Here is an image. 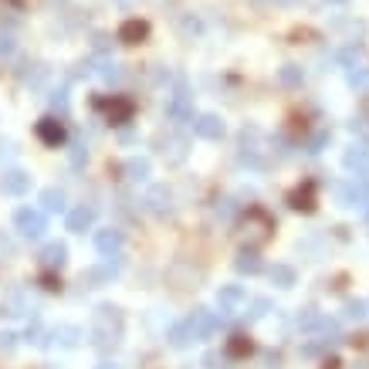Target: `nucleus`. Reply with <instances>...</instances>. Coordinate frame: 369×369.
Segmentation results:
<instances>
[{
  "label": "nucleus",
  "mask_w": 369,
  "mask_h": 369,
  "mask_svg": "<svg viewBox=\"0 0 369 369\" xmlns=\"http://www.w3.org/2000/svg\"><path fill=\"white\" fill-rule=\"evenodd\" d=\"M123 336V312L115 305H102L98 315H95V329H92V339L98 349H112Z\"/></svg>",
  "instance_id": "f257e3e1"
},
{
  "label": "nucleus",
  "mask_w": 369,
  "mask_h": 369,
  "mask_svg": "<svg viewBox=\"0 0 369 369\" xmlns=\"http://www.w3.org/2000/svg\"><path fill=\"white\" fill-rule=\"evenodd\" d=\"M14 227L21 237H28V241H38V237H45L47 231V214L45 210H38V207H21L14 214Z\"/></svg>",
  "instance_id": "f03ea898"
},
{
  "label": "nucleus",
  "mask_w": 369,
  "mask_h": 369,
  "mask_svg": "<svg viewBox=\"0 0 369 369\" xmlns=\"http://www.w3.org/2000/svg\"><path fill=\"white\" fill-rule=\"evenodd\" d=\"M339 203L342 207H353V210H366L369 207V180L353 176L349 183L339 186Z\"/></svg>",
  "instance_id": "7ed1b4c3"
},
{
  "label": "nucleus",
  "mask_w": 369,
  "mask_h": 369,
  "mask_svg": "<svg viewBox=\"0 0 369 369\" xmlns=\"http://www.w3.org/2000/svg\"><path fill=\"white\" fill-rule=\"evenodd\" d=\"M186 322H190L193 342H203V339H210L220 329L224 319H217V312H210V308H193V315H186Z\"/></svg>",
  "instance_id": "20e7f679"
},
{
  "label": "nucleus",
  "mask_w": 369,
  "mask_h": 369,
  "mask_svg": "<svg viewBox=\"0 0 369 369\" xmlns=\"http://www.w3.org/2000/svg\"><path fill=\"white\" fill-rule=\"evenodd\" d=\"M247 305V292L241 285H224L220 292H217V308L224 312V319H231V315H241Z\"/></svg>",
  "instance_id": "39448f33"
},
{
  "label": "nucleus",
  "mask_w": 369,
  "mask_h": 369,
  "mask_svg": "<svg viewBox=\"0 0 369 369\" xmlns=\"http://www.w3.org/2000/svg\"><path fill=\"white\" fill-rule=\"evenodd\" d=\"M28 190H31V173H24V169H4L0 173V193L24 197Z\"/></svg>",
  "instance_id": "423d86ee"
},
{
  "label": "nucleus",
  "mask_w": 369,
  "mask_h": 369,
  "mask_svg": "<svg viewBox=\"0 0 369 369\" xmlns=\"http://www.w3.org/2000/svg\"><path fill=\"white\" fill-rule=\"evenodd\" d=\"M166 119H173V123H190L193 119V95L190 92H173L166 98Z\"/></svg>",
  "instance_id": "0eeeda50"
},
{
  "label": "nucleus",
  "mask_w": 369,
  "mask_h": 369,
  "mask_svg": "<svg viewBox=\"0 0 369 369\" xmlns=\"http://www.w3.org/2000/svg\"><path fill=\"white\" fill-rule=\"evenodd\" d=\"M342 166L356 173V176H366L369 173V142H353L346 153H342Z\"/></svg>",
  "instance_id": "6e6552de"
},
{
  "label": "nucleus",
  "mask_w": 369,
  "mask_h": 369,
  "mask_svg": "<svg viewBox=\"0 0 369 369\" xmlns=\"http://www.w3.org/2000/svg\"><path fill=\"white\" fill-rule=\"evenodd\" d=\"M95 247H98L102 258H119V251H123V231H115V227L95 231Z\"/></svg>",
  "instance_id": "1a4fd4ad"
},
{
  "label": "nucleus",
  "mask_w": 369,
  "mask_h": 369,
  "mask_svg": "<svg viewBox=\"0 0 369 369\" xmlns=\"http://www.w3.org/2000/svg\"><path fill=\"white\" fill-rule=\"evenodd\" d=\"M193 132H197L200 139H210V142H217V139L227 132V125H224V119H220V115H210V112H207V115H197V119H193Z\"/></svg>",
  "instance_id": "9d476101"
},
{
  "label": "nucleus",
  "mask_w": 369,
  "mask_h": 369,
  "mask_svg": "<svg viewBox=\"0 0 369 369\" xmlns=\"http://www.w3.org/2000/svg\"><path fill=\"white\" fill-rule=\"evenodd\" d=\"M38 139H41L45 146H55V149H58L64 142V125L58 123L55 115H45V119L38 123Z\"/></svg>",
  "instance_id": "9b49d317"
},
{
  "label": "nucleus",
  "mask_w": 369,
  "mask_h": 369,
  "mask_svg": "<svg viewBox=\"0 0 369 369\" xmlns=\"http://www.w3.org/2000/svg\"><path fill=\"white\" fill-rule=\"evenodd\" d=\"M41 210L45 214H64L68 210V197L62 186H45L41 190Z\"/></svg>",
  "instance_id": "f8f14e48"
},
{
  "label": "nucleus",
  "mask_w": 369,
  "mask_h": 369,
  "mask_svg": "<svg viewBox=\"0 0 369 369\" xmlns=\"http://www.w3.org/2000/svg\"><path fill=\"white\" fill-rule=\"evenodd\" d=\"M234 268H237V275H258L264 264H261V254L254 251V247H244V251H237V258H234Z\"/></svg>",
  "instance_id": "ddd939ff"
},
{
  "label": "nucleus",
  "mask_w": 369,
  "mask_h": 369,
  "mask_svg": "<svg viewBox=\"0 0 369 369\" xmlns=\"http://www.w3.org/2000/svg\"><path fill=\"white\" fill-rule=\"evenodd\" d=\"M95 224V210L92 207H85V203H78L75 210H68V231L75 234H85L89 227Z\"/></svg>",
  "instance_id": "4468645a"
},
{
  "label": "nucleus",
  "mask_w": 369,
  "mask_h": 369,
  "mask_svg": "<svg viewBox=\"0 0 369 369\" xmlns=\"http://www.w3.org/2000/svg\"><path fill=\"white\" fill-rule=\"evenodd\" d=\"M102 108H108V119L115 125H123L132 119V102H129V98H119V95H112V102H102Z\"/></svg>",
  "instance_id": "2eb2a0df"
},
{
  "label": "nucleus",
  "mask_w": 369,
  "mask_h": 369,
  "mask_svg": "<svg viewBox=\"0 0 369 369\" xmlns=\"http://www.w3.org/2000/svg\"><path fill=\"white\" fill-rule=\"evenodd\" d=\"M125 176L132 180V183H146L149 180V173H153V166H149V159L146 156H132V159H125Z\"/></svg>",
  "instance_id": "dca6fc26"
},
{
  "label": "nucleus",
  "mask_w": 369,
  "mask_h": 369,
  "mask_svg": "<svg viewBox=\"0 0 369 369\" xmlns=\"http://www.w3.org/2000/svg\"><path fill=\"white\" fill-rule=\"evenodd\" d=\"M41 261H45V268H51V271L62 268V264L68 261V247H64L62 241H51V244L41 251Z\"/></svg>",
  "instance_id": "f3484780"
},
{
  "label": "nucleus",
  "mask_w": 369,
  "mask_h": 369,
  "mask_svg": "<svg viewBox=\"0 0 369 369\" xmlns=\"http://www.w3.org/2000/svg\"><path fill=\"white\" fill-rule=\"evenodd\" d=\"M166 339H169V346L173 349H186L190 342H193V332H190V322H176V325H169V332H166Z\"/></svg>",
  "instance_id": "a211bd4d"
},
{
  "label": "nucleus",
  "mask_w": 369,
  "mask_h": 369,
  "mask_svg": "<svg viewBox=\"0 0 369 369\" xmlns=\"http://www.w3.org/2000/svg\"><path fill=\"white\" fill-rule=\"evenodd\" d=\"M119 275V261H112V258H108L106 264H102V268H92V271H89V281H92L95 288H98V285H106V281H112V278Z\"/></svg>",
  "instance_id": "6ab92c4d"
},
{
  "label": "nucleus",
  "mask_w": 369,
  "mask_h": 369,
  "mask_svg": "<svg viewBox=\"0 0 369 369\" xmlns=\"http://www.w3.org/2000/svg\"><path fill=\"white\" fill-rule=\"evenodd\" d=\"M268 278H271L275 288H292L295 285V268L292 264H275V268L268 271Z\"/></svg>",
  "instance_id": "aec40b11"
},
{
  "label": "nucleus",
  "mask_w": 369,
  "mask_h": 369,
  "mask_svg": "<svg viewBox=\"0 0 369 369\" xmlns=\"http://www.w3.org/2000/svg\"><path fill=\"white\" fill-rule=\"evenodd\" d=\"M146 203H149V210H153V214H166V210H169V190H166V186H153V190H149V197H146Z\"/></svg>",
  "instance_id": "412c9836"
},
{
  "label": "nucleus",
  "mask_w": 369,
  "mask_h": 369,
  "mask_svg": "<svg viewBox=\"0 0 369 369\" xmlns=\"http://www.w3.org/2000/svg\"><path fill=\"white\" fill-rule=\"evenodd\" d=\"M51 339H55V342H62L64 349H75L78 339H81V332H78L75 325H58V329L51 332Z\"/></svg>",
  "instance_id": "4be33fe9"
},
{
  "label": "nucleus",
  "mask_w": 369,
  "mask_h": 369,
  "mask_svg": "<svg viewBox=\"0 0 369 369\" xmlns=\"http://www.w3.org/2000/svg\"><path fill=\"white\" fill-rule=\"evenodd\" d=\"M251 220H254V224L247 227V231H251V237H254V241H264V237L271 234V220H268L261 210H251Z\"/></svg>",
  "instance_id": "5701e85b"
},
{
  "label": "nucleus",
  "mask_w": 369,
  "mask_h": 369,
  "mask_svg": "<svg viewBox=\"0 0 369 369\" xmlns=\"http://www.w3.org/2000/svg\"><path fill=\"white\" fill-rule=\"evenodd\" d=\"M119 38H123L125 45H139V41L146 38V24H142V21H129V24H123Z\"/></svg>",
  "instance_id": "b1692460"
},
{
  "label": "nucleus",
  "mask_w": 369,
  "mask_h": 369,
  "mask_svg": "<svg viewBox=\"0 0 369 369\" xmlns=\"http://www.w3.org/2000/svg\"><path fill=\"white\" fill-rule=\"evenodd\" d=\"M292 207L295 210H312V207H315V190H312V183H305V190H295Z\"/></svg>",
  "instance_id": "393cba45"
},
{
  "label": "nucleus",
  "mask_w": 369,
  "mask_h": 369,
  "mask_svg": "<svg viewBox=\"0 0 369 369\" xmlns=\"http://www.w3.org/2000/svg\"><path fill=\"white\" fill-rule=\"evenodd\" d=\"M4 312H7V315H24V312H28L24 292H11V295H7V302H4Z\"/></svg>",
  "instance_id": "a878e982"
},
{
  "label": "nucleus",
  "mask_w": 369,
  "mask_h": 369,
  "mask_svg": "<svg viewBox=\"0 0 369 369\" xmlns=\"http://www.w3.org/2000/svg\"><path fill=\"white\" fill-rule=\"evenodd\" d=\"M349 85L356 92H369V68H349Z\"/></svg>",
  "instance_id": "bb28decb"
},
{
  "label": "nucleus",
  "mask_w": 369,
  "mask_h": 369,
  "mask_svg": "<svg viewBox=\"0 0 369 369\" xmlns=\"http://www.w3.org/2000/svg\"><path fill=\"white\" fill-rule=\"evenodd\" d=\"M268 312H271V302H268V298H254V302H251V312H247V322H258Z\"/></svg>",
  "instance_id": "cd10ccee"
},
{
  "label": "nucleus",
  "mask_w": 369,
  "mask_h": 369,
  "mask_svg": "<svg viewBox=\"0 0 369 369\" xmlns=\"http://www.w3.org/2000/svg\"><path fill=\"white\" fill-rule=\"evenodd\" d=\"M251 353V342H247V336H234L231 342H227V356H234V359H237V356H247Z\"/></svg>",
  "instance_id": "c85d7f7f"
},
{
  "label": "nucleus",
  "mask_w": 369,
  "mask_h": 369,
  "mask_svg": "<svg viewBox=\"0 0 369 369\" xmlns=\"http://www.w3.org/2000/svg\"><path fill=\"white\" fill-rule=\"evenodd\" d=\"M68 159H72V169L85 166V163H89V149H85V142H75V146H72V153H68Z\"/></svg>",
  "instance_id": "c756f323"
},
{
  "label": "nucleus",
  "mask_w": 369,
  "mask_h": 369,
  "mask_svg": "<svg viewBox=\"0 0 369 369\" xmlns=\"http://www.w3.org/2000/svg\"><path fill=\"white\" fill-rule=\"evenodd\" d=\"M47 102H51V112H68V89H58V92H51V98H47Z\"/></svg>",
  "instance_id": "7c9ffc66"
},
{
  "label": "nucleus",
  "mask_w": 369,
  "mask_h": 369,
  "mask_svg": "<svg viewBox=\"0 0 369 369\" xmlns=\"http://www.w3.org/2000/svg\"><path fill=\"white\" fill-rule=\"evenodd\" d=\"M302 68H298V64H285V68H281V81H285V85H302Z\"/></svg>",
  "instance_id": "2f4dec72"
},
{
  "label": "nucleus",
  "mask_w": 369,
  "mask_h": 369,
  "mask_svg": "<svg viewBox=\"0 0 369 369\" xmlns=\"http://www.w3.org/2000/svg\"><path fill=\"white\" fill-rule=\"evenodd\" d=\"M346 315L356 319V322H363L366 319V302H346Z\"/></svg>",
  "instance_id": "473e14b6"
},
{
  "label": "nucleus",
  "mask_w": 369,
  "mask_h": 369,
  "mask_svg": "<svg viewBox=\"0 0 369 369\" xmlns=\"http://www.w3.org/2000/svg\"><path fill=\"white\" fill-rule=\"evenodd\" d=\"M325 142H329V129H322V132H315V136L308 139V153H322Z\"/></svg>",
  "instance_id": "72a5a7b5"
},
{
  "label": "nucleus",
  "mask_w": 369,
  "mask_h": 369,
  "mask_svg": "<svg viewBox=\"0 0 369 369\" xmlns=\"http://www.w3.org/2000/svg\"><path fill=\"white\" fill-rule=\"evenodd\" d=\"M119 75H123V72H119V64H115V62L102 64V78H106V81H119Z\"/></svg>",
  "instance_id": "f704fd0d"
},
{
  "label": "nucleus",
  "mask_w": 369,
  "mask_h": 369,
  "mask_svg": "<svg viewBox=\"0 0 369 369\" xmlns=\"http://www.w3.org/2000/svg\"><path fill=\"white\" fill-rule=\"evenodd\" d=\"M14 346H17V336H14V332H0V353H4V349L11 353Z\"/></svg>",
  "instance_id": "c9c22d12"
},
{
  "label": "nucleus",
  "mask_w": 369,
  "mask_h": 369,
  "mask_svg": "<svg viewBox=\"0 0 369 369\" xmlns=\"http://www.w3.org/2000/svg\"><path fill=\"white\" fill-rule=\"evenodd\" d=\"M356 55H359V47H346V51H339V62H342V64H353Z\"/></svg>",
  "instance_id": "e433bc0d"
},
{
  "label": "nucleus",
  "mask_w": 369,
  "mask_h": 369,
  "mask_svg": "<svg viewBox=\"0 0 369 369\" xmlns=\"http://www.w3.org/2000/svg\"><path fill=\"white\" fill-rule=\"evenodd\" d=\"M203 363H207V369H224V356L210 353V356H207V359H203Z\"/></svg>",
  "instance_id": "4c0bfd02"
},
{
  "label": "nucleus",
  "mask_w": 369,
  "mask_h": 369,
  "mask_svg": "<svg viewBox=\"0 0 369 369\" xmlns=\"http://www.w3.org/2000/svg\"><path fill=\"white\" fill-rule=\"evenodd\" d=\"M11 51H14V41H11V38H4V34H0V55H11Z\"/></svg>",
  "instance_id": "58836bf2"
},
{
  "label": "nucleus",
  "mask_w": 369,
  "mask_h": 369,
  "mask_svg": "<svg viewBox=\"0 0 369 369\" xmlns=\"http://www.w3.org/2000/svg\"><path fill=\"white\" fill-rule=\"evenodd\" d=\"M55 281H58V278H55V275H45V278H41V285H45L47 292H55V288H58V285H55Z\"/></svg>",
  "instance_id": "ea45409f"
},
{
  "label": "nucleus",
  "mask_w": 369,
  "mask_h": 369,
  "mask_svg": "<svg viewBox=\"0 0 369 369\" xmlns=\"http://www.w3.org/2000/svg\"><path fill=\"white\" fill-rule=\"evenodd\" d=\"M217 214H220V217H231V214H234V203L224 200V207H217Z\"/></svg>",
  "instance_id": "a19ab883"
},
{
  "label": "nucleus",
  "mask_w": 369,
  "mask_h": 369,
  "mask_svg": "<svg viewBox=\"0 0 369 369\" xmlns=\"http://www.w3.org/2000/svg\"><path fill=\"white\" fill-rule=\"evenodd\" d=\"M95 369H119V366H115V363H98Z\"/></svg>",
  "instance_id": "79ce46f5"
},
{
  "label": "nucleus",
  "mask_w": 369,
  "mask_h": 369,
  "mask_svg": "<svg viewBox=\"0 0 369 369\" xmlns=\"http://www.w3.org/2000/svg\"><path fill=\"white\" fill-rule=\"evenodd\" d=\"M329 4H346V0H329Z\"/></svg>",
  "instance_id": "37998d69"
}]
</instances>
